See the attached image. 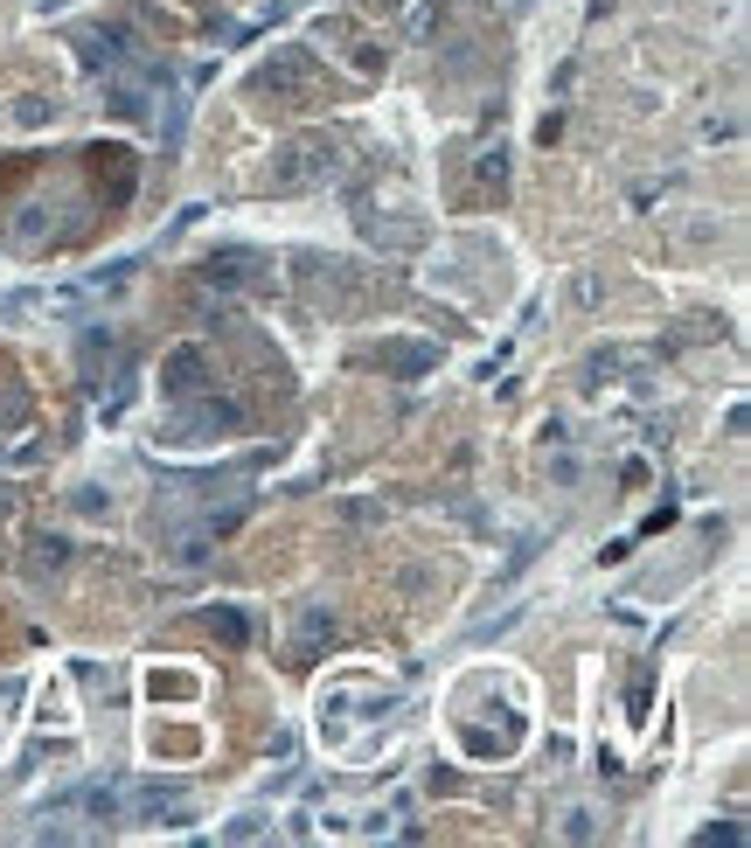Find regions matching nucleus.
I'll list each match as a JSON object with an SVG mask.
<instances>
[{
  "mask_svg": "<svg viewBox=\"0 0 751 848\" xmlns=\"http://www.w3.org/2000/svg\"><path fill=\"white\" fill-rule=\"evenodd\" d=\"M313 174H334V146L306 140V146H286V160H272V188H300Z\"/></svg>",
  "mask_w": 751,
  "mask_h": 848,
  "instance_id": "f257e3e1",
  "label": "nucleus"
}]
</instances>
